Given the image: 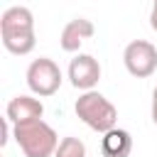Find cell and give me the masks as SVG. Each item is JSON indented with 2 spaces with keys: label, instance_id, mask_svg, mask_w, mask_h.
<instances>
[{
  "label": "cell",
  "instance_id": "6da1fadb",
  "mask_svg": "<svg viewBox=\"0 0 157 157\" xmlns=\"http://www.w3.org/2000/svg\"><path fill=\"white\" fill-rule=\"evenodd\" d=\"M0 39H2V47L10 54H17V56L29 54L37 44L32 10L22 7V5L7 7L0 17Z\"/></svg>",
  "mask_w": 157,
  "mask_h": 157
},
{
  "label": "cell",
  "instance_id": "7a4b0ae2",
  "mask_svg": "<svg viewBox=\"0 0 157 157\" xmlns=\"http://www.w3.org/2000/svg\"><path fill=\"white\" fill-rule=\"evenodd\" d=\"M12 135H15V142L22 150L25 157H54L56 147L61 142L56 130L49 123H44V120L12 125Z\"/></svg>",
  "mask_w": 157,
  "mask_h": 157
},
{
  "label": "cell",
  "instance_id": "3957f363",
  "mask_svg": "<svg viewBox=\"0 0 157 157\" xmlns=\"http://www.w3.org/2000/svg\"><path fill=\"white\" fill-rule=\"evenodd\" d=\"M74 110H76V115H78L91 130H96V132H101V135L110 132V130L115 128V123H118V110H115V105H113L105 96H101L98 91H86V93H81V96L76 98Z\"/></svg>",
  "mask_w": 157,
  "mask_h": 157
},
{
  "label": "cell",
  "instance_id": "277c9868",
  "mask_svg": "<svg viewBox=\"0 0 157 157\" xmlns=\"http://www.w3.org/2000/svg\"><path fill=\"white\" fill-rule=\"evenodd\" d=\"M61 69L47 59V56H39L34 59L29 66H27V86L34 96L39 98H47V96H54L61 86Z\"/></svg>",
  "mask_w": 157,
  "mask_h": 157
},
{
  "label": "cell",
  "instance_id": "5b68a950",
  "mask_svg": "<svg viewBox=\"0 0 157 157\" xmlns=\"http://www.w3.org/2000/svg\"><path fill=\"white\" fill-rule=\"evenodd\" d=\"M123 64L135 78H147L157 71V47L147 39H135L125 47Z\"/></svg>",
  "mask_w": 157,
  "mask_h": 157
},
{
  "label": "cell",
  "instance_id": "8992f818",
  "mask_svg": "<svg viewBox=\"0 0 157 157\" xmlns=\"http://www.w3.org/2000/svg\"><path fill=\"white\" fill-rule=\"evenodd\" d=\"M69 81L78 91H93V86L101 81V64L91 54H78L69 64Z\"/></svg>",
  "mask_w": 157,
  "mask_h": 157
},
{
  "label": "cell",
  "instance_id": "52a82bcc",
  "mask_svg": "<svg viewBox=\"0 0 157 157\" xmlns=\"http://www.w3.org/2000/svg\"><path fill=\"white\" fill-rule=\"evenodd\" d=\"M42 115H44V105H42L39 98H32V96H15L5 108V118L12 125H25V123H32V120H42Z\"/></svg>",
  "mask_w": 157,
  "mask_h": 157
},
{
  "label": "cell",
  "instance_id": "ba28073f",
  "mask_svg": "<svg viewBox=\"0 0 157 157\" xmlns=\"http://www.w3.org/2000/svg\"><path fill=\"white\" fill-rule=\"evenodd\" d=\"M93 22L86 20V17H76V20H69L61 29V37H59V44L64 52H78V47L93 37Z\"/></svg>",
  "mask_w": 157,
  "mask_h": 157
},
{
  "label": "cell",
  "instance_id": "9c48e42d",
  "mask_svg": "<svg viewBox=\"0 0 157 157\" xmlns=\"http://www.w3.org/2000/svg\"><path fill=\"white\" fill-rule=\"evenodd\" d=\"M101 152H103V157H130V152H132V137H130V132L120 130V128H113L110 132L103 135Z\"/></svg>",
  "mask_w": 157,
  "mask_h": 157
},
{
  "label": "cell",
  "instance_id": "30bf717a",
  "mask_svg": "<svg viewBox=\"0 0 157 157\" xmlns=\"http://www.w3.org/2000/svg\"><path fill=\"white\" fill-rule=\"evenodd\" d=\"M54 157H86V145L78 137H64L59 142Z\"/></svg>",
  "mask_w": 157,
  "mask_h": 157
},
{
  "label": "cell",
  "instance_id": "8fae6325",
  "mask_svg": "<svg viewBox=\"0 0 157 157\" xmlns=\"http://www.w3.org/2000/svg\"><path fill=\"white\" fill-rule=\"evenodd\" d=\"M150 27L157 32V2L152 5V10H150Z\"/></svg>",
  "mask_w": 157,
  "mask_h": 157
},
{
  "label": "cell",
  "instance_id": "7c38bea8",
  "mask_svg": "<svg viewBox=\"0 0 157 157\" xmlns=\"http://www.w3.org/2000/svg\"><path fill=\"white\" fill-rule=\"evenodd\" d=\"M150 113H152V123L157 125V101H152V110Z\"/></svg>",
  "mask_w": 157,
  "mask_h": 157
},
{
  "label": "cell",
  "instance_id": "4fadbf2b",
  "mask_svg": "<svg viewBox=\"0 0 157 157\" xmlns=\"http://www.w3.org/2000/svg\"><path fill=\"white\" fill-rule=\"evenodd\" d=\"M152 101H157V88H155V91H152Z\"/></svg>",
  "mask_w": 157,
  "mask_h": 157
}]
</instances>
